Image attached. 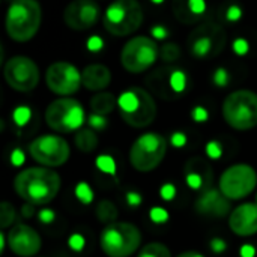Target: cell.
I'll return each mask as SVG.
<instances>
[{
	"instance_id": "277c9868",
	"label": "cell",
	"mask_w": 257,
	"mask_h": 257,
	"mask_svg": "<svg viewBox=\"0 0 257 257\" xmlns=\"http://www.w3.org/2000/svg\"><path fill=\"white\" fill-rule=\"evenodd\" d=\"M142 244V233L137 226L126 221L107 224L99 236V245L108 257H130Z\"/></svg>"
},
{
	"instance_id": "9a60e30c",
	"label": "cell",
	"mask_w": 257,
	"mask_h": 257,
	"mask_svg": "<svg viewBox=\"0 0 257 257\" xmlns=\"http://www.w3.org/2000/svg\"><path fill=\"white\" fill-rule=\"evenodd\" d=\"M45 81L53 93L62 96L75 93L83 84L80 71L68 62H56L50 65L45 74Z\"/></svg>"
},
{
	"instance_id": "b9f144b4",
	"label": "cell",
	"mask_w": 257,
	"mask_h": 257,
	"mask_svg": "<svg viewBox=\"0 0 257 257\" xmlns=\"http://www.w3.org/2000/svg\"><path fill=\"white\" fill-rule=\"evenodd\" d=\"M126 200H128L130 206L136 208V206H139L142 203V196L139 193H136V191H130V193H126Z\"/></svg>"
},
{
	"instance_id": "836d02e7",
	"label": "cell",
	"mask_w": 257,
	"mask_h": 257,
	"mask_svg": "<svg viewBox=\"0 0 257 257\" xmlns=\"http://www.w3.org/2000/svg\"><path fill=\"white\" fill-rule=\"evenodd\" d=\"M206 154H208L209 158L218 160L221 157V154H223V148H221V145L218 142H209L206 145Z\"/></svg>"
},
{
	"instance_id": "ac0fdd59",
	"label": "cell",
	"mask_w": 257,
	"mask_h": 257,
	"mask_svg": "<svg viewBox=\"0 0 257 257\" xmlns=\"http://www.w3.org/2000/svg\"><path fill=\"white\" fill-rule=\"evenodd\" d=\"M194 209L197 214L203 217H212V218H223L229 215L230 211V200L218 190L208 188L205 190L194 202Z\"/></svg>"
},
{
	"instance_id": "ba28073f",
	"label": "cell",
	"mask_w": 257,
	"mask_h": 257,
	"mask_svg": "<svg viewBox=\"0 0 257 257\" xmlns=\"http://www.w3.org/2000/svg\"><path fill=\"white\" fill-rule=\"evenodd\" d=\"M226 42V30L217 23L199 24L187 39L190 54L197 60H211L217 57L224 50Z\"/></svg>"
},
{
	"instance_id": "d6986e66",
	"label": "cell",
	"mask_w": 257,
	"mask_h": 257,
	"mask_svg": "<svg viewBox=\"0 0 257 257\" xmlns=\"http://www.w3.org/2000/svg\"><path fill=\"white\" fill-rule=\"evenodd\" d=\"M229 227L238 236H251L257 233V203H242L232 209Z\"/></svg>"
},
{
	"instance_id": "5b68a950",
	"label": "cell",
	"mask_w": 257,
	"mask_h": 257,
	"mask_svg": "<svg viewBox=\"0 0 257 257\" xmlns=\"http://www.w3.org/2000/svg\"><path fill=\"white\" fill-rule=\"evenodd\" d=\"M223 117L229 126L248 131L257 126V93L241 89L232 92L223 102Z\"/></svg>"
},
{
	"instance_id": "4316f807",
	"label": "cell",
	"mask_w": 257,
	"mask_h": 257,
	"mask_svg": "<svg viewBox=\"0 0 257 257\" xmlns=\"http://www.w3.org/2000/svg\"><path fill=\"white\" fill-rule=\"evenodd\" d=\"M15 220H17V212H15L14 205L9 202H3L0 206V227L5 230L11 227Z\"/></svg>"
},
{
	"instance_id": "4dcf8cb0",
	"label": "cell",
	"mask_w": 257,
	"mask_h": 257,
	"mask_svg": "<svg viewBox=\"0 0 257 257\" xmlns=\"http://www.w3.org/2000/svg\"><path fill=\"white\" fill-rule=\"evenodd\" d=\"M149 218L155 223V224H164L169 220V212L164 208H152L149 212Z\"/></svg>"
},
{
	"instance_id": "d4e9b609",
	"label": "cell",
	"mask_w": 257,
	"mask_h": 257,
	"mask_svg": "<svg viewBox=\"0 0 257 257\" xmlns=\"http://www.w3.org/2000/svg\"><path fill=\"white\" fill-rule=\"evenodd\" d=\"M95 215L101 223H104L107 226V224H111V223L117 221V208L110 200H101L96 205Z\"/></svg>"
},
{
	"instance_id": "603a6c76",
	"label": "cell",
	"mask_w": 257,
	"mask_h": 257,
	"mask_svg": "<svg viewBox=\"0 0 257 257\" xmlns=\"http://www.w3.org/2000/svg\"><path fill=\"white\" fill-rule=\"evenodd\" d=\"M116 107H117V99L114 98L113 93L101 92V93H96L90 99V108H92V113H95V114L107 116V114L113 113V110Z\"/></svg>"
},
{
	"instance_id": "ab89813d",
	"label": "cell",
	"mask_w": 257,
	"mask_h": 257,
	"mask_svg": "<svg viewBox=\"0 0 257 257\" xmlns=\"http://www.w3.org/2000/svg\"><path fill=\"white\" fill-rule=\"evenodd\" d=\"M214 81L217 86H226L229 83V75H227L226 69H217V72L214 75Z\"/></svg>"
},
{
	"instance_id": "3957f363",
	"label": "cell",
	"mask_w": 257,
	"mask_h": 257,
	"mask_svg": "<svg viewBox=\"0 0 257 257\" xmlns=\"http://www.w3.org/2000/svg\"><path fill=\"white\" fill-rule=\"evenodd\" d=\"M117 108L123 122L133 128H146L157 117L154 96L142 87H130L117 99Z\"/></svg>"
},
{
	"instance_id": "74e56055",
	"label": "cell",
	"mask_w": 257,
	"mask_h": 257,
	"mask_svg": "<svg viewBox=\"0 0 257 257\" xmlns=\"http://www.w3.org/2000/svg\"><path fill=\"white\" fill-rule=\"evenodd\" d=\"M24 161H26V155H24V152L21 151V149H15V151H12V154H11V163L14 164V166H23L24 164Z\"/></svg>"
},
{
	"instance_id": "7bdbcfd3",
	"label": "cell",
	"mask_w": 257,
	"mask_h": 257,
	"mask_svg": "<svg viewBox=\"0 0 257 257\" xmlns=\"http://www.w3.org/2000/svg\"><path fill=\"white\" fill-rule=\"evenodd\" d=\"M193 119L197 120V122H203V120L208 119V111L203 107H196L193 110Z\"/></svg>"
},
{
	"instance_id": "9c48e42d",
	"label": "cell",
	"mask_w": 257,
	"mask_h": 257,
	"mask_svg": "<svg viewBox=\"0 0 257 257\" xmlns=\"http://www.w3.org/2000/svg\"><path fill=\"white\" fill-rule=\"evenodd\" d=\"M86 114L83 105L72 98H59L45 110L47 125L57 133H72L81 130Z\"/></svg>"
},
{
	"instance_id": "7dc6e473",
	"label": "cell",
	"mask_w": 257,
	"mask_h": 257,
	"mask_svg": "<svg viewBox=\"0 0 257 257\" xmlns=\"http://www.w3.org/2000/svg\"><path fill=\"white\" fill-rule=\"evenodd\" d=\"M256 203H257V194H256Z\"/></svg>"
},
{
	"instance_id": "8992f818",
	"label": "cell",
	"mask_w": 257,
	"mask_h": 257,
	"mask_svg": "<svg viewBox=\"0 0 257 257\" xmlns=\"http://www.w3.org/2000/svg\"><path fill=\"white\" fill-rule=\"evenodd\" d=\"M167 154V140L158 133H146L136 139L130 149L131 166L142 173L155 170Z\"/></svg>"
},
{
	"instance_id": "52a82bcc",
	"label": "cell",
	"mask_w": 257,
	"mask_h": 257,
	"mask_svg": "<svg viewBox=\"0 0 257 257\" xmlns=\"http://www.w3.org/2000/svg\"><path fill=\"white\" fill-rule=\"evenodd\" d=\"M143 17V8L137 0H114L104 14V27L114 36H126L142 26Z\"/></svg>"
},
{
	"instance_id": "4fadbf2b",
	"label": "cell",
	"mask_w": 257,
	"mask_h": 257,
	"mask_svg": "<svg viewBox=\"0 0 257 257\" xmlns=\"http://www.w3.org/2000/svg\"><path fill=\"white\" fill-rule=\"evenodd\" d=\"M30 157L44 167H60L69 160L68 142L56 134H44L29 145Z\"/></svg>"
},
{
	"instance_id": "e575fe53",
	"label": "cell",
	"mask_w": 257,
	"mask_h": 257,
	"mask_svg": "<svg viewBox=\"0 0 257 257\" xmlns=\"http://www.w3.org/2000/svg\"><path fill=\"white\" fill-rule=\"evenodd\" d=\"M160 194L164 200H173L175 196H176V187L173 184H164L160 190Z\"/></svg>"
},
{
	"instance_id": "83f0119b",
	"label": "cell",
	"mask_w": 257,
	"mask_h": 257,
	"mask_svg": "<svg viewBox=\"0 0 257 257\" xmlns=\"http://www.w3.org/2000/svg\"><path fill=\"white\" fill-rule=\"evenodd\" d=\"M181 56V50L178 47V44L175 42H169V44H164L161 48H160V57L164 60V62H175L178 60Z\"/></svg>"
},
{
	"instance_id": "ffe728a7",
	"label": "cell",
	"mask_w": 257,
	"mask_h": 257,
	"mask_svg": "<svg viewBox=\"0 0 257 257\" xmlns=\"http://www.w3.org/2000/svg\"><path fill=\"white\" fill-rule=\"evenodd\" d=\"M185 182L191 190H208L212 181V169L209 163L200 157H194L188 160L184 169Z\"/></svg>"
},
{
	"instance_id": "8d00e7d4",
	"label": "cell",
	"mask_w": 257,
	"mask_h": 257,
	"mask_svg": "<svg viewBox=\"0 0 257 257\" xmlns=\"http://www.w3.org/2000/svg\"><path fill=\"white\" fill-rule=\"evenodd\" d=\"M38 218H39V221H41V223H44V224H50V223H53V221H54L56 214H54L51 209H41V211L38 212Z\"/></svg>"
},
{
	"instance_id": "7c38bea8",
	"label": "cell",
	"mask_w": 257,
	"mask_h": 257,
	"mask_svg": "<svg viewBox=\"0 0 257 257\" xmlns=\"http://www.w3.org/2000/svg\"><path fill=\"white\" fill-rule=\"evenodd\" d=\"M257 185L256 170L248 164H233L227 167L218 182L220 191L229 200H241L253 193Z\"/></svg>"
},
{
	"instance_id": "6da1fadb",
	"label": "cell",
	"mask_w": 257,
	"mask_h": 257,
	"mask_svg": "<svg viewBox=\"0 0 257 257\" xmlns=\"http://www.w3.org/2000/svg\"><path fill=\"white\" fill-rule=\"evenodd\" d=\"M62 187V179L57 172L50 167H29L21 170L14 179L15 193L33 206L51 203Z\"/></svg>"
},
{
	"instance_id": "484cf974",
	"label": "cell",
	"mask_w": 257,
	"mask_h": 257,
	"mask_svg": "<svg viewBox=\"0 0 257 257\" xmlns=\"http://www.w3.org/2000/svg\"><path fill=\"white\" fill-rule=\"evenodd\" d=\"M139 257H172V253L163 242H149L140 250Z\"/></svg>"
},
{
	"instance_id": "5bb4252c",
	"label": "cell",
	"mask_w": 257,
	"mask_h": 257,
	"mask_svg": "<svg viewBox=\"0 0 257 257\" xmlns=\"http://www.w3.org/2000/svg\"><path fill=\"white\" fill-rule=\"evenodd\" d=\"M3 75L9 87L18 92H30L39 83V68L26 56L11 57L3 68Z\"/></svg>"
},
{
	"instance_id": "30bf717a",
	"label": "cell",
	"mask_w": 257,
	"mask_h": 257,
	"mask_svg": "<svg viewBox=\"0 0 257 257\" xmlns=\"http://www.w3.org/2000/svg\"><path fill=\"white\" fill-rule=\"evenodd\" d=\"M146 84L152 93L166 101L181 98L188 89V77L181 68L163 66L154 69L146 77Z\"/></svg>"
},
{
	"instance_id": "f1b7e54d",
	"label": "cell",
	"mask_w": 257,
	"mask_h": 257,
	"mask_svg": "<svg viewBox=\"0 0 257 257\" xmlns=\"http://www.w3.org/2000/svg\"><path fill=\"white\" fill-rule=\"evenodd\" d=\"M75 196H77V199H78L81 203H84V205H89V203L93 200V191H92V188L89 187V184H86V182H80V184L75 187Z\"/></svg>"
},
{
	"instance_id": "cb8c5ba5",
	"label": "cell",
	"mask_w": 257,
	"mask_h": 257,
	"mask_svg": "<svg viewBox=\"0 0 257 257\" xmlns=\"http://www.w3.org/2000/svg\"><path fill=\"white\" fill-rule=\"evenodd\" d=\"M75 146L80 152L90 154L98 148V136L92 128H81L75 134Z\"/></svg>"
},
{
	"instance_id": "2e32d148",
	"label": "cell",
	"mask_w": 257,
	"mask_h": 257,
	"mask_svg": "<svg viewBox=\"0 0 257 257\" xmlns=\"http://www.w3.org/2000/svg\"><path fill=\"white\" fill-rule=\"evenodd\" d=\"M101 17V8L95 0H74L63 11V20L72 30H87Z\"/></svg>"
},
{
	"instance_id": "7a4b0ae2",
	"label": "cell",
	"mask_w": 257,
	"mask_h": 257,
	"mask_svg": "<svg viewBox=\"0 0 257 257\" xmlns=\"http://www.w3.org/2000/svg\"><path fill=\"white\" fill-rule=\"evenodd\" d=\"M41 5L36 0H12L6 12V32L17 42L30 41L39 30Z\"/></svg>"
},
{
	"instance_id": "bcb514c9",
	"label": "cell",
	"mask_w": 257,
	"mask_h": 257,
	"mask_svg": "<svg viewBox=\"0 0 257 257\" xmlns=\"http://www.w3.org/2000/svg\"><path fill=\"white\" fill-rule=\"evenodd\" d=\"M178 257H203L200 253L197 251H185V253H181Z\"/></svg>"
},
{
	"instance_id": "e0dca14e",
	"label": "cell",
	"mask_w": 257,
	"mask_h": 257,
	"mask_svg": "<svg viewBox=\"0 0 257 257\" xmlns=\"http://www.w3.org/2000/svg\"><path fill=\"white\" fill-rule=\"evenodd\" d=\"M6 244L17 256L33 257L41 250L42 239L33 227L18 223L6 233Z\"/></svg>"
},
{
	"instance_id": "60d3db41",
	"label": "cell",
	"mask_w": 257,
	"mask_h": 257,
	"mask_svg": "<svg viewBox=\"0 0 257 257\" xmlns=\"http://www.w3.org/2000/svg\"><path fill=\"white\" fill-rule=\"evenodd\" d=\"M170 142H172V145H173L175 148H182V146H185V143H187V136H185L184 133H175V134L172 136Z\"/></svg>"
},
{
	"instance_id": "f6af8a7d",
	"label": "cell",
	"mask_w": 257,
	"mask_h": 257,
	"mask_svg": "<svg viewBox=\"0 0 257 257\" xmlns=\"http://www.w3.org/2000/svg\"><path fill=\"white\" fill-rule=\"evenodd\" d=\"M33 208H35L33 205L27 203V205H24V206H23V209H21V214H23L26 218H30V217H33V214H35V209H33Z\"/></svg>"
},
{
	"instance_id": "8fae6325",
	"label": "cell",
	"mask_w": 257,
	"mask_h": 257,
	"mask_svg": "<svg viewBox=\"0 0 257 257\" xmlns=\"http://www.w3.org/2000/svg\"><path fill=\"white\" fill-rule=\"evenodd\" d=\"M160 48L157 42L148 36H136L130 39L120 53L122 66L131 74L148 71L158 59Z\"/></svg>"
},
{
	"instance_id": "d6a6232c",
	"label": "cell",
	"mask_w": 257,
	"mask_h": 257,
	"mask_svg": "<svg viewBox=\"0 0 257 257\" xmlns=\"http://www.w3.org/2000/svg\"><path fill=\"white\" fill-rule=\"evenodd\" d=\"M29 117H30V111H29V108H26V107H20V108H17V110L14 111V120L18 123V126L26 125L27 120H29Z\"/></svg>"
},
{
	"instance_id": "d590c367",
	"label": "cell",
	"mask_w": 257,
	"mask_h": 257,
	"mask_svg": "<svg viewBox=\"0 0 257 257\" xmlns=\"http://www.w3.org/2000/svg\"><path fill=\"white\" fill-rule=\"evenodd\" d=\"M68 244H69V247H71L72 250L80 251V250H83V247H84V238H83L81 235L75 233V235H72V236L69 238Z\"/></svg>"
},
{
	"instance_id": "44dd1931",
	"label": "cell",
	"mask_w": 257,
	"mask_h": 257,
	"mask_svg": "<svg viewBox=\"0 0 257 257\" xmlns=\"http://www.w3.org/2000/svg\"><path fill=\"white\" fill-rule=\"evenodd\" d=\"M172 11L182 24L199 23L206 12L205 0H172Z\"/></svg>"
},
{
	"instance_id": "7402d4cb",
	"label": "cell",
	"mask_w": 257,
	"mask_h": 257,
	"mask_svg": "<svg viewBox=\"0 0 257 257\" xmlns=\"http://www.w3.org/2000/svg\"><path fill=\"white\" fill-rule=\"evenodd\" d=\"M81 78H83V86L86 89L96 92V90L105 89L110 84L111 72L107 66L93 63L84 68V71L81 72Z\"/></svg>"
},
{
	"instance_id": "1f68e13d",
	"label": "cell",
	"mask_w": 257,
	"mask_h": 257,
	"mask_svg": "<svg viewBox=\"0 0 257 257\" xmlns=\"http://www.w3.org/2000/svg\"><path fill=\"white\" fill-rule=\"evenodd\" d=\"M89 125H90L92 130H96V131H98V130H104V128L107 126V119H105V116L92 113V114L89 116Z\"/></svg>"
},
{
	"instance_id": "f546056e",
	"label": "cell",
	"mask_w": 257,
	"mask_h": 257,
	"mask_svg": "<svg viewBox=\"0 0 257 257\" xmlns=\"http://www.w3.org/2000/svg\"><path fill=\"white\" fill-rule=\"evenodd\" d=\"M96 167L107 175H114V172H116V163L108 155H99L96 158Z\"/></svg>"
},
{
	"instance_id": "ee69618b",
	"label": "cell",
	"mask_w": 257,
	"mask_h": 257,
	"mask_svg": "<svg viewBox=\"0 0 257 257\" xmlns=\"http://www.w3.org/2000/svg\"><path fill=\"white\" fill-rule=\"evenodd\" d=\"M239 254H241V257H254L256 256V250H254L253 245L247 244V245H244V247L239 250Z\"/></svg>"
},
{
	"instance_id": "f35d334b",
	"label": "cell",
	"mask_w": 257,
	"mask_h": 257,
	"mask_svg": "<svg viewBox=\"0 0 257 257\" xmlns=\"http://www.w3.org/2000/svg\"><path fill=\"white\" fill-rule=\"evenodd\" d=\"M226 248H227V244H226V241L224 239H221V238H214L212 241H211V250L214 251V253H223V251H226Z\"/></svg>"
}]
</instances>
